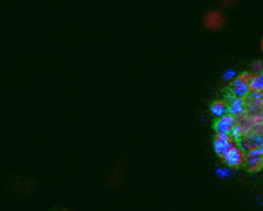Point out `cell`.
I'll use <instances>...</instances> for the list:
<instances>
[{"instance_id":"6da1fadb","label":"cell","mask_w":263,"mask_h":211,"mask_svg":"<svg viewBox=\"0 0 263 211\" xmlns=\"http://www.w3.org/2000/svg\"><path fill=\"white\" fill-rule=\"evenodd\" d=\"M254 74L252 73H243L240 76L232 81L230 85V92L235 98H245L251 92V81H252Z\"/></svg>"},{"instance_id":"7a4b0ae2","label":"cell","mask_w":263,"mask_h":211,"mask_svg":"<svg viewBox=\"0 0 263 211\" xmlns=\"http://www.w3.org/2000/svg\"><path fill=\"white\" fill-rule=\"evenodd\" d=\"M235 146L236 140L230 134H215L214 137V151L221 158H223Z\"/></svg>"},{"instance_id":"3957f363","label":"cell","mask_w":263,"mask_h":211,"mask_svg":"<svg viewBox=\"0 0 263 211\" xmlns=\"http://www.w3.org/2000/svg\"><path fill=\"white\" fill-rule=\"evenodd\" d=\"M203 23H204V26L208 30L217 32V30L223 28V25H225V15L220 10H210L208 13L204 14Z\"/></svg>"},{"instance_id":"277c9868","label":"cell","mask_w":263,"mask_h":211,"mask_svg":"<svg viewBox=\"0 0 263 211\" xmlns=\"http://www.w3.org/2000/svg\"><path fill=\"white\" fill-rule=\"evenodd\" d=\"M222 159L228 165V168H240L245 162V152L236 144Z\"/></svg>"},{"instance_id":"5b68a950","label":"cell","mask_w":263,"mask_h":211,"mask_svg":"<svg viewBox=\"0 0 263 211\" xmlns=\"http://www.w3.org/2000/svg\"><path fill=\"white\" fill-rule=\"evenodd\" d=\"M263 146V136L261 134H247L239 140V147L247 154L249 151L258 149Z\"/></svg>"},{"instance_id":"8992f818","label":"cell","mask_w":263,"mask_h":211,"mask_svg":"<svg viewBox=\"0 0 263 211\" xmlns=\"http://www.w3.org/2000/svg\"><path fill=\"white\" fill-rule=\"evenodd\" d=\"M236 117L233 115H225V117H222L220 120L215 122V132L217 134H232L233 132V127L236 125Z\"/></svg>"},{"instance_id":"52a82bcc","label":"cell","mask_w":263,"mask_h":211,"mask_svg":"<svg viewBox=\"0 0 263 211\" xmlns=\"http://www.w3.org/2000/svg\"><path fill=\"white\" fill-rule=\"evenodd\" d=\"M245 168L248 171H258L262 169L263 166V156L255 154H245Z\"/></svg>"},{"instance_id":"ba28073f","label":"cell","mask_w":263,"mask_h":211,"mask_svg":"<svg viewBox=\"0 0 263 211\" xmlns=\"http://www.w3.org/2000/svg\"><path fill=\"white\" fill-rule=\"evenodd\" d=\"M247 108V102L245 99L243 98H233L230 105H229V114L233 115V117H237V115H243L244 111Z\"/></svg>"},{"instance_id":"9c48e42d","label":"cell","mask_w":263,"mask_h":211,"mask_svg":"<svg viewBox=\"0 0 263 211\" xmlns=\"http://www.w3.org/2000/svg\"><path fill=\"white\" fill-rule=\"evenodd\" d=\"M210 110H211V114L214 117H217L220 120V118L229 114V105L225 100H215L210 107Z\"/></svg>"},{"instance_id":"30bf717a","label":"cell","mask_w":263,"mask_h":211,"mask_svg":"<svg viewBox=\"0 0 263 211\" xmlns=\"http://www.w3.org/2000/svg\"><path fill=\"white\" fill-rule=\"evenodd\" d=\"M263 91V73L256 74L252 77L251 81V92H262Z\"/></svg>"},{"instance_id":"8fae6325","label":"cell","mask_w":263,"mask_h":211,"mask_svg":"<svg viewBox=\"0 0 263 211\" xmlns=\"http://www.w3.org/2000/svg\"><path fill=\"white\" fill-rule=\"evenodd\" d=\"M215 173L220 178H230L232 177V170L229 168H218Z\"/></svg>"},{"instance_id":"7c38bea8","label":"cell","mask_w":263,"mask_h":211,"mask_svg":"<svg viewBox=\"0 0 263 211\" xmlns=\"http://www.w3.org/2000/svg\"><path fill=\"white\" fill-rule=\"evenodd\" d=\"M251 73L256 76V74H262L263 73V62L261 61H256L255 63L251 64Z\"/></svg>"},{"instance_id":"4fadbf2b","label":"cell","mask_w":263,"mask_h":211,"mask_svg":"<svg viewBox=\"0 0 263 211\" xmlns=\"http://www.w3.org/2000/svg\"><path fill=\"white\" fill-rule=\"evenodd\" d=\"M236 77H237V73H236V70H233V69H228V70L223 73V76H222L223 81H226V83L233 81Z\"/></svg>"},{"instance_id":"5bb4252c","label":"cell","mask_w":263,"mask_h":211,"mask_svg":"<svg viewBox=\"0 0 263 211\" xmlns=\"http://www.w3.org/2000/svg\"><path fill=\"white\" fill-rule=\"evenodd\" d=\"M249 100H251V110L263 108V99H249Z\"/></svg>"},{"instance_id":"9a60e30c","label":"cell","mask_w":263,"mask_h":211,"mask_svg":"<svg viewBox=\"0 0 263 211\" xmlns=\"http://www.w3.org/2000/svg\"><path fill=\"white\" fill-rule=\"evenodd\" d=\"M261 48H262V51H263V39H262V42H261Z\"/></svg>"}]
</instances>
